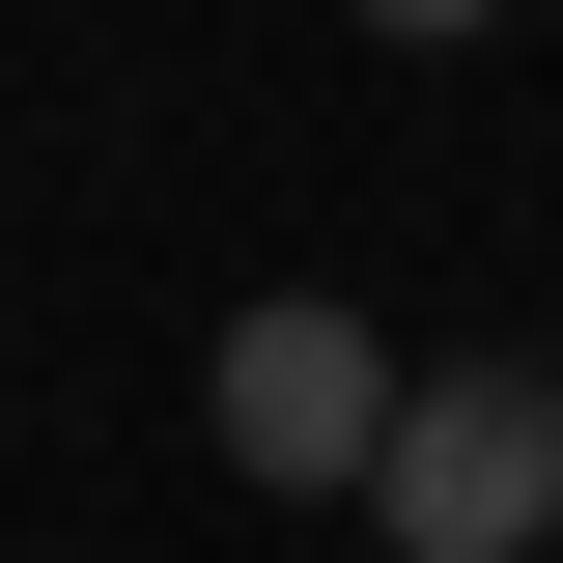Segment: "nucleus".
Returning a JSON list of instances; mask_svg holds the SVG:
<instances>
[{
    "label": "nucleus",
    "instance_id": "f257e3e1",
    "mask_svg": "<svg viewBox=\"0 0 563 563\" xmlns=\"http://www.w3.org/2000/svg\"><path fill=\"white\" fill-rule=\"evenodd\" d=\"M366 507H395V563H536L563 536V366H422Z\"/></svg>",
    "mask_w": 563,
    "mask_h": 563
},
{
    "label": "nucleus",
    "instance_id": "f03ea898",
    "mask_svg": "<svg viewBox=\"0 0 563 563\" xmlns=\"http://www.w3.org/2000/svg\"><path fill=\"white\" fill-rule=\"evenodd\" d=\"M225 451H254V479H366V451H395L366 310H225Z\"/></svg>",
    "mask_w": 563,
    "mask_h": 563
}]
</instances>
